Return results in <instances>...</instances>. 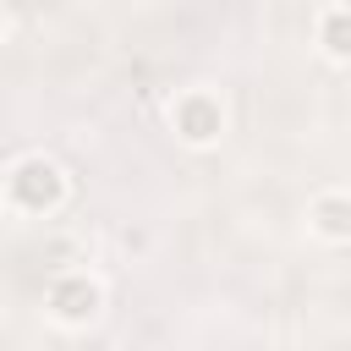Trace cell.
I'll list each match as a JSON object with an SVG mask.
<instances>
[{"mask_svg":"<svg viewBox=\"0 0 351 351\" xmlns=\"http://www.w3.org/2000/svg\"><path fill=\"white\" fill-rule=\"evenodd\" d=\"M16 197L33 203V208L49 203V197H55V170H49V165H27V170L16 176Z\"/></svg>","mask_w":351,"mask_h":351,"instance_id":"1","label":"cell"},{"mask_svg":"<svg viewBox=\"0 0 351 351\" xmlns=\"http://www.w3.org/2000/svg\"><path fill=\"white\" fill-rule=\"evenodd\" d=\"M60 313H71V318L93 313V291L88 285H60Z\"/></svg>","mask_w":351,"mask_h":351,"instance_id":"2","label":"cell"}]
</instances>
